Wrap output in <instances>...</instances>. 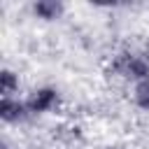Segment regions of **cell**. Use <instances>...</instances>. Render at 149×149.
Segmentation results:
<instances>
[{"label":"cell","mask_w":149,"mask_h":149,"mask_svg":"<svg viewBox=\"0 0 149 149\" xmlns=\"http://www.w3.org/2000/svg\"><path fill=\"white\" fill-rule=\"evenodd\" d=\"M33 12H35V16H40V19L51 21V19H58V16H61L63 5L56 2V0H37V2L33 5Z\"/></svg>","instance_id":"obj_4"},{"label":"cell","mask_w":149,"mask_h":149,"mask_svg":"<svg viewBox=\"0 0 149 149\" xmlns=\"http://www.w3.org/2000/svg\"><path fill=\"white\" fill-rule=\"evenodd\" d=\"M26 105H28L30 114H44V112H51V109L58 105V91L51 88V86L37 88V91L28 98Z\"/></svg>","instance_id":"obj_2"},{"label":"cell","mask_w":149,"mask_h":149,"mask_svg":"<svg viewBox=\"0 0 149 149\" xmlns=\"http://www.w3.org/2000/svg\"><path fill=\"white\" fill-rule=\"evenodd\" d=\"M28 114H30V109H28L26 102H21L16 98H2V102H0V116H2L5 123H19Z\"/></svg>","instance_id":"obj_3"},{"label":"cell","mask_w":149,"mask_h":149,"mask_svg":"<svg viewBox=\"0 0 149 149\" xmlns=\"http://www.w3.org/2000/svg\"><path fill=\"white\" fill-rule=\"evenodd\" d=\"M112 70L133 79V81H147L149 79V61L137 56V54H121L116 56V61L112 63Z\"/></svg>","instance_id":"obj_1"},{"label":"cell","mask_w":149,"mask_h":149,"mask_svg":"<svg viewBox=\"0 0 149 149\" xmlns=\"http://www.w3.org/2000/svg\"><path fill=\"white\" fill-rule=\"evenodd\" d=\"M19 91V77L12 70H2L0 72V93L2 98H12Z\"/></svg>","instance_id":"obj_5"},{"label":"cell","mask_w":149,"mask_h":149,"mask_svg":"<svg viewBox=\"0 0 149 149\" xmlns=\"http://www.w3.org/2000/svg\"><path fill=\"white\" fill-rule=\"evenodd\" d=\"M135 105L142 107V109H149V79L140 81L135 86Z\"/></svg>","instance_id":"obj_6"},{"label":"cell","mask_w":149,"mask_h":149,"mask_svg":"<svg viewBox=\"0 0 149 149\" xmlns=\"http://www.w3.org/2000/svg\"><path fill=\"white\" fill-rule=\"evenodd\" d=\"M2 149H9V147H2Z\"/></svg>","instance_id":"obj_7"}]
</instances>
